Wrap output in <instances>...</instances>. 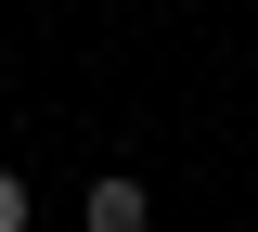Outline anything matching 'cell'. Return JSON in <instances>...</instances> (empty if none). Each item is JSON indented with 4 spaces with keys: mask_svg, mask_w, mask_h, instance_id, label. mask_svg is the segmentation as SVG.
<instances>
[{
    "mask_svg": "<svg viewBox=\"0 0 258 232\" xmlns=\"http://www.w3.org/2000/svg\"><path fill=\"white\" fill-rule=\"evenodd\" d=\"M0 232H26V168H0Z\"/></svg>",
    "mask_w": 258,
    "mask_h": 232,
    "instance_id": "obj_2",
    "label": "cell"
},
{
    "mask_svg": "<svg viewBox=\"0 0 258 232\" xmlns=\"http://www.w3.org/2000/svg\"><path fill=\"white\" fill-rule=\"evenodd\" d=\"M78 219H91V232H155V194H142L129 168H103L91 194H78Z\"/></svg>",
    "mask_w": 258,
    "mask_h": 232,
    "instance_id": "obj_1",
    "label": "cell"
}]
</instances>
